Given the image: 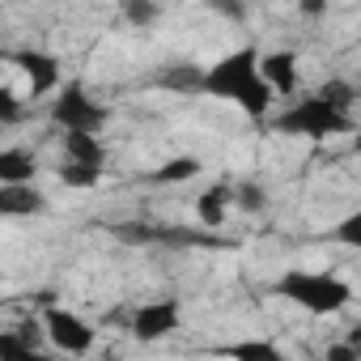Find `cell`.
Returning a JSON list of instances; mask_svg holds the SVG:
<instances>
[{
	"label": "cell",
	"mask_w": 361,
	"mask_h": 361,
	"mask_svg": "<svg viewBox=\"0 0 361 361\" xmlns=\"http://www.w3.org/2000/svg\"><path fill=\"white\" fill-rule=\"evenodd\" d=\"M259 60H264L259 47H234V51H226L221 60L209 64V73H204V94H200V98H217V102H226V106H238L247 119L264 123V119L272 115L276 94H272V85L264 81Z\"/></svg>",
	"instance_id": "obj_1"
},
{
	"label": "cell",
	"mask_w": 361,
	"mask_h": 361,
	"mask_svg": "<svg viewBox=\"0 0 361 361\" xmlns=\"http://www.w3.org/2000/svg\"><path fill=\"white\" fill-rule=\"evenodd\" d=\"M272 298L298 306L302 314L310 319H331V314H344L353 306V285L344 276H336L331 268H285L272 285Z\"/></svg>",
	"instance_id": "obj_2"
},
{
	"label": "cell",
	"mask_w": 361,
	"mask_h": 361,
	"mask_svg": "<svg viewBox=\"0 0 361 361\" xmlns=\"http://www.w3.org/2000/svg\"><path fill=\"white\" fill-rule=\"evenodd\" d=\"M357 119H353V111H344V106H336V102H327L319 90L314 94H302V98H293L285 111H276L272 115V132H281V136H293V140H314V145H323V140H336V136H357Z\"/></svg>",
	"instance_id": "obj_3"
},
{
	"label": "cell",
	"mask_w": 361,
	"mask_h": 361,
	"mask_svg": "<svg viewBox=\"0 0 361 361\" xmlns=\"http://www.w3.org/2000/svg\"><path fill=\"white\" fill-rule=\"evenodd\" d=\"M47 119H51V128H60V136H98V132L111 123V111H106L81 81H68V85L51 98Z\"/></svg>",
	"instance_id": "obj_4"
},
{
	"label": "cell",
	"mask_w": 361,
	"mask_h": 361,
	"mask_svg": "<svg viewBox=\"0 0 361 361\" xmlns=\"http://www.w3.org/2000/svg\"><path fill=\"white\" fill-rule=\"evenodd\" d=\"M43 336H47V344L56 348V353H64V357H85L90 348H94V327L77 314V310H68V306H47L43 310Z\"/></svg>",
	"instance_id": "obj_5"
},
{
	"label": "cell",
	"mask_w": 361,
	"mask_h": 361,
	"mask_svg": "<svg viewBox=\"0 0 361 361\" xmlns=\"http://www.w3.org/2000/svg\"><path fill=\"white\" fill-rule=\"evenodd\" d=\"M128 327H132V336H136L140 344H157V340H166V336H174L178 327H183V306H178L174 298L145 302V306L132 310Z\"/></svg>",
	"instance_id": "obj_6"
},
{
	"label": "cell",
	"mask_w": 361,
	"mask_h": 361,
	"mask_svg": "<svg viewBox=\"0 0 361 361\" xmlns=\"http://www.w3.org/2000/svg\"><path fill=\"white\" fill-rule=\"evenodd\" d=\"M9 64H18L30 81V98H43V94H60L64 81H60V60L51 51H39V47H22V51H9Z\"/></svg>",
	"instance_id": "obj_7"
},
{
	"label": "cell",
	"mask_w": 361,
	"mask_h": 361,
	"mask_svg": "<svg viewBox=\"0 0 361 361\" xmlns=\"http://www.w3.org/2000/svg\"><path fill=\"white\" fill-rule=\"evenodd\" d=\"M204 64H196V60H170V64H161L157 73H153V85L157 90H170V94H192V98H200L204 94Z\"/></svg>",
	"instance_id": "obj_8"
},
{
	"label": "cell",
	"mask_w": 361,
	"mask_h": 361,
	"mask_svg": "<svg viewBox=\"0 0 361 361\" xmlns=\"http://www.w3.org/2000/svg\"><path fill=\"white\" fill-rule=\"evenodd\" d=\"M35 174H39L35 149H22V145L0 149V188H26L35 183Z\"/></svg>",
	"instance_id": "obj_9"
},
{
	"label": "cell",
	"mask_w": 361,
	"mask_h": 361,
	"mask_svg": "<svg viewBox=\"0 0 361 361\" xmlns=\"http://www.w3.org/2000/svg\"><path fill=\"white\" fill-rule=\"evenodd\" d=\"M264 81L272 85V94H298V51H264L259 60Z\"/></svg>",
	"instance_id": "obj_10"
},
{
	"label": "cell",
	"mask_w": 361,
	"mask_h": 361,
	"mask_svg": "<svg viewBox=\"0 0 361 361\" xmlns=\"http://www.w3.org/2000/svg\"><path fill=\"white\" fill-rule=\"evenodd\" d=\"M217 353H221L226 361H289L285 348H281L276 340H268V336H238V340L221 344Z\"/></svg>",
	"instance_id": "obj_11"
},
{
	"label": "cell",
	"mask_w": 361,
	"mask_h": 361,
	"mask_svg": "<svg viewBox=\"0 0 361 361\" xmlns=\"http://www.w3.org/2000/svg\"><path fill=\"white\" fill-rule=\"evenodd\" d=\"M0 213H5V217H39V213H47V196L35 183L0 188Z\"/></svg>",
	"instance_id": "obj_12"
},
{
	"label": "cell",
	"mask_w": 361,
	"mask_h": 361,
	"mask_svg": "<svg viewBox=\"0 0 361 361\" xmlns=\"http://www.w3.org/2000/svg\"><path fill=\"white\" fill-rule=\"evenodd\" d=\"M60 145H64V161H73V166H90V170L106 166L102 136H60Z\"/></svg>",
	"instance_id": "obj_13"
},
{
	"label": "cell",
	"mask_w": 361,
	"mask_h": 361,
	"mask_svg": "<svg viewBox=\"0 0 361 361\" xmlns=\"http://www.w3.org/2000/svg\"><path fill=\"white\" fill-rule=\"evenodd\" d=\"M230 204H234V188H230V183H217V188L200 192V200H196V213H200V221H204L209 230H221V226H226V213H230Z\"/></svg>",
	"instance_id": "obj_14"
},
{
	"label": "cell",
	"mask_w": 361,
	"mask_h": 361,
	"mask_svg": "<svg viewBox=\"0 0 361 361\" xmlns=\"http://www.w3.org/2000/svg\"><path fill=\"white\" fill-rule=\"evenodd\" d=\"M0 361H51V357L22 331H0Z\"/></svg>",
	"instance_id": "obj_15"
},
{
	"label": "cell",
	"mask_w": 361,
	"mask_h": 361,
	"mask_svg": "<svg viewBox=\"0 0 361 361\" xmlns=\"http://www.w3.org/2000/svg\"><path fill=\"white\" fill-rule=\"evenodd\" d=\"M200 170H204V166H200L196 157H188V153H183V157H166V161L149 174V183H188V178H196Z\"/></svg>",
	"instance_id": "obj_16"
},
{
	"label": "cell",
	"mask_w": 361,
	"mask_h": 361,
	"mask_svg": "<svg viewBox=\"0 0 361 361\" xmlns=\"http://www.w3.org/2000/svg\"><path fill=\"white\" fill-rule=\"evenodd\" d=\"M60 183L64 188H73V192H90V188H98L102 183V170H90V166H73V161H60Z\"/></svg>",
	"instance_id": "obj_17"
},
{
	"label": "cell",
	"mask_w": 361,
	"mask_h": 361,
	"mask_svg": "<svg viewBox=\"0 0 361 361\" xmlns=\"http://www.w3.org/2000/svg\"><path fill=\"white\" fill-rule=\"evenodd\" d=\"M331 238H336L340 247H348V251H361V209L344 213V217L331 226Z\"/></svg>",
	"instance_id": "obj_18"
},
{
	"label": "cell",
	"mask_w": 361,
	"mask_h": 361,
	"mask_svg": "<svg viewBox=\"0 0 361 361\" xmlns=\"http://www.w3.org/2000/svg\"><path fill=\"white\" fill-rule=\"evenodd\" d=\"M327 102H336V106H344V111H353V102H357V85L348 81V77H331L323 90H319Z\"/></svg>",
	"instance_id": "obj_19"
},
{
	"label": "cell",
	"mask_w": 361,
	"mask_h": 361,
	"mask_svg": "<svg viewBox=\"0 0 361 361\" xmlns=\"http://www.w3.org/2000/svg\"><path fill=\"white\" fill-rule=\"evenodd\" d=\"M264 200H268V196H264V188H259V183H251V178H243V183L234 188V204H238L243 213H259V209H264Z\"/></svg>",
	"instance_id": "obj_20"
},
{
	"label": "cell",
	"mask_w": 361,
	"mask_h": 361,
	"mask_svg": "<svg viewBox=\"0 0 361 361\" xmlns=\"http://www.w3.org/2000/svg\"><path fill=\"white\" fill-rule=\"evenodd\" d=\"M157 5H145V0H128V5H123V22H132L136 30L140 26H149V22H157Z\"/></svg>",
	"instance_id": "obj_21"
},
{
	"label": "cell",
	"mask_w": 361,
	"mask_h": 361,
	"mask_svg": "<svg viewBox=\"0 0 361 361\" xmlns=\"http://www.w3.org/2000/svg\"><path fill=\"white\" fill-rule=\"evenodd\" d=\"M361 357V344H357V336L353 340H336L327 353H323V361H357Z\"/></svg>",
	"instance_id": "obj_22"
},
{
	"label": "cell",
	"mask_w": 361,
	"mask_h": 361,
	"mask_svg": "<svg viewBox=\"0 0 361 361\" xmlns=\"http://www.w3.org/2000/svg\"><path fill=\"white\" fill-rule=\"evenodd\" d=\"M18 115H22V106H18L13 90H0V123H18Z\"/></svg>",
	"instance_id": "obj_23"
},
{
	"label": "cell",
	"mask_w": 361,
	"mask_h": 361,
	"mask_svg": "<svg viewBox=\"0 0 361 361\" xmlns=\"http://www.w3.org/2000/svg\"><path fill=\"white\" fill-rule=\"evenodd\" d=\"M353 153H361V128H357V136H353Z\"/></svg>",
	"instance_id": "obj_24"
}]
</instances>
